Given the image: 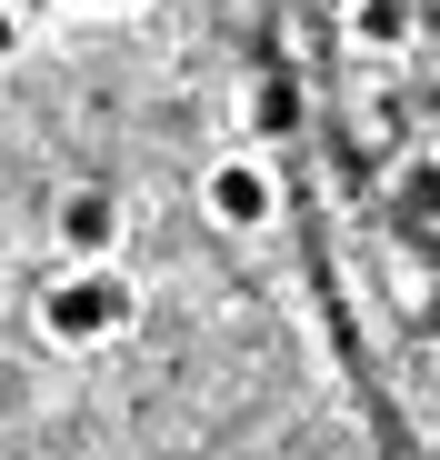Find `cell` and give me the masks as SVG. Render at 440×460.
Returning <instances> with one entry per match:
<instances>
[{"instance_id": "7", "label": "cell", "mask_w": 440, "mask_h": 460, "mask_svg": "<svg viewBox=\"0 0 440 460\" xmlns=\"http://www.w3.org/2000/svg\"><path fill=\"white\" fill-rule=\"evenodd\" d=\"M430 150H440V130H430Z\"/></svg>"}, {"instance_id": "5", "label": "cell", "mask_w": 440, "mask_h": 460, "mask_svg": "<svg viewBox=\"0 0 440 460\" xmlns=\"http://www.w3.org/2000/svg\"><path fill=\"white\" fill-rule=\"evenodd\" d=\"M400 210H410V220H440V150L400 171Z\"/></svg>"}, {"instance_id": "3", "label": "cell", "mask_w": 440, "mask_h": 460, "mask_svg": "<svg viewBox=\"0 0 440 460\" xmlns=\"http://www.w3.org/2000/svg\"><path fill=\"white\" fill-rule=\"evenodd\" d=\"M50 241H60V261H120L130 200H120L110 181H70V190L50 200Z\"/></svg>"}, {"instance_id": "6", "label": "cell", "mask_w": 440, "mask_h": 460, "mask_svg": "<svg viewBox=\"0 0 440 460\" xmlns=\"http://www.w3.org/2000/svg\"><path fill=\"white\" fill-rule=\"evenodd\" d=\"M290 120H301V91H290V81H260V91H251V130H290Z\"/></svg>"}, {"instance_id": "1", "label": "cell", "mask_w": 440, "mask_h": 460, "mask_svg": "<svg viewBox=\"0 0 440 460\" xmlns=\"http://www.w3.org/2000/svg\"><path fill=\"white\" fill-rule=\"evenodd\" d=\"M31 321H40L50 350H110V341L140 331V280L120 261H60L31 300Z\"/></svg>"}, {"instance_id": "4", "label": "cell", "mask_w": 440, "mask_h": 460, "mask_svg": "<svg viewBox=\"0 0 440 460\" xmlns=\"http://www.w3.org/2000/svg\"><path fill=\"white\" fill-rule=\"evenodd\" d=\"M350 40L400 50V40H410V11H400V0H360V11H350Z\"/></svg>"}, {"instance_id": "2", "label": "cell", "mask_w": 440, "mask_h": 460, "mask_svg": "<svg viewBox=\"0 0 440 460\" xmlns=\"http://www.w3.org/2000/svg\"><path fill=\"white\" fill-rule=\"evenodd\" d=\"M200 210H210V230H231V241H260V230L280 220V171L260 161V150H220V161L200 171Z\"/></svg>"}]
</instances>
